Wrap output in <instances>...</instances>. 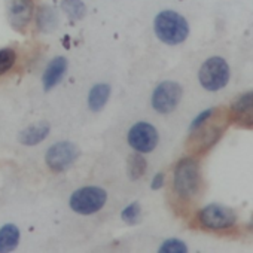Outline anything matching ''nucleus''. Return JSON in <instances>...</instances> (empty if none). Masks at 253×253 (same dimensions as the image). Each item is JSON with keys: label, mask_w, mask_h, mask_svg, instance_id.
Returning <instances> with one entry per match:
<instances>
[{"label": "nucleus", "mask_w": 253, "mask_h": 253, "mask_svg": "<svg viewBox=\"0 0 253 253\" xmlns=\"http://www.w3.org/2000/svg\"><path fill=\"white\" fill-rule=\"evenodd\" d=\"M57 23H58L57 12L51 6H42L38 9L36 24L43 33H51L57 27Z\"/></svg>", "instance_id": "2eb2a0df"}, {"label": "nucleus", "mask_w": 253, "mask_h": 253, "mask_svg": "<svg viewBox=\"0 0 253 253\" xmlns=\"http://www.w3.org/2000/svg\"><path fill=\"white\" fill-rule=\"evenodd\" d=\"M192 133H197L192 137V140L197 143L195 149H200V151H204V149L210 148L213 143L217 142V139L220 136V130L219 128H214V126H210V128H209V126L204 125V124L200 126V128L192 131Z\"/></svg>", "instance_id": "ddd939ff"}, {"label": "nucleus", "mask_w": 253, "mask_h": 253, "mask_svg": "<svg viewBox=\"0 0 253 253\" xmlns=\"http://www.w3.org/2000/svg\"><path fill=\"white\" fill-rule=\"evenodd\" d=\"M51 131V125L45 121L32 124L18 134V142L24 146H36L42 143Z\"/></svg>", "instance_id": "9b49d317"}, {"label": "nucleus", "mask_w": 253, "mask_h": 253, "mask_svg": "<svg viewBox=\"0 0 253 253\" xmlns=\"http://www.w3.org/2000/svg\"><path fill=\"white\" fill-rule=\"evenodd\" d=\"M154 30L157 38L167 45H179L189 36V24L174 11H163L155 17Z\"/></svg>", "instance_id": "f257e3e1"}, {"label": "nucleus", "mask_w": 253, "mask_h": 253, "mask_svg": "<svg viewBox=\"0 0 253 253\" xmlns=\"http://www.w3.org/2000/svg\"><path fill=\"white\" fill-rule=\"evenodd\" d=\"M140 216H142V207H140V204L137 201L128 204V206H126L122 210V213H121L122 220L126 222V223H130V225L131 223H137L139 219H140Z\"/></svg>", "instance_id": "aec40b11"}, {"label": "nucleus", "mask_w": 253, "mask_h": 253, "mask_svg": "<svg viewBox=\"0 0 253 253\" xmlns=\"http://www.w3.org/2000/svg\"><path fill=\"white\" fill-rule=\"evenodd\" d=\"M214 113V109H207V110H204V112H201L194 121H192V124H191V133L192 131H195L197 128H200V126L203 125V124H206L210 118H211V115Z\"/></svg>", "instance_id": "5701e85b"}, {"label": "nucleus", "mask_w": 253, "mask_h": 253, "mask_svg": "<svg viewBox=\"0 0 253 253\" xmlns=\"http://www.w3.org/2000/svg\"><path fill=\"white\" fill-rule=\"evenodd\" d=\"M21 232L17 225L6 223L0 228V253H8L17 249Z\"/></svg>", "instance_id": "f8f14e48"}, {"label": "nucleus", "mask_w": 253, "mask_h": 253, "mask_svg": "<svg viewBox=\"0 0 253 253\" xmlns=\"http://www.w3.org/2000/svg\"><path fill=\"white\" fill-rule=\"evenodd\" d=\"M201 185L200 164L194 158H183L177 163L173 174V186L180 198H192Z\"/></svg>", "instance_id": "f03ea898"}, {"label": "nucleus", "mask_w": 253, "mask_h": 253, "mask_svg": "<svg viewBox=\"0 0 253 253\" xmlns=\"http://www.w3.org/2000/svg\"><path fill=\"white\" fill-rule=\"evenodd\" d=\"M107 201V192L100 186H84L76 189L69 200L70 209L78 214H94L100 211Z\"/></svg>", "instance_id": "7ed1b4c3"}, {"label": "nucleus", "mask_w": 253, "mask_h": 253, "mask_svg": "<svg viewBox=\"0 0 253 253\" xmlns=\"http://www.w3.org/2000/svg\"><path fill=\"white\" fill-rule=\"evenodd\" d=\"M163 185H164V173H158V174H155V176H154V179H152L151 188H152L154 191H157V189L163 188Z\"/></svg>", "instance_id": "b1692460"}, {"label": "nucleus", "mask_w": 253, "mask_h": 253, "mask_svg": "<svg viewBox=\"0 0 253 253\" xmlns=\"http://www.w3.org/2000/svg\"><path fill=\"white\" fill-rule=\"evenodd\" d=\"M250 226H252V228H253V219H252V220H250Z\"/></svg>", "instance_id": "393cba45"}, {"label": "nucleus", "mask_w": 253, "mask_h": 253, "mask_svg": "<svg viewBox=\"0 0 253 253\" xmlns=\"http://www.w3.org/2000/svg\"><path fill=\"white\" fill-rule=\"evenodd\" d=\"M161 253H186L188 246L179 238H169L160 246Z\"/></svg>", "instance_id": "412c9836"}, {"label": "nucleus", "mask_w": 253, "mask_h": 253, "mask_svg": "<svg viewBox=\"0 0 253 253\" xmlns=\"http://www.w3.org/2000/svg\"><path fill=\"white\" fill-rule=\"evenodd\" d=\"M198 220L207 229L220 231V229H228V228L234 226L237 216L229 207L214 203V204H209L200 210Z\"/></svg>", "instance_id": "0eeeda50"}, {"label": "nucleus", "mask_w": 253, "mask_h": 253, "mask_svg": "<svg viewBox=\"0 0 253 253\" xmlns=\"http://www.w3.org/2000/svg\"><path fill=\"white\" fill-rule=\"evenodd\" d=\"M17 63V52L12 48L0 49V76L8 73Z\"/></svg>", "instance_id": "a211bd4d"}, {"label": "nucleus", "mask_w": 253, "mask_h": 253, "mask_svg": "<svg viewBox=\"0 0 253 253\" xmlns=\"http://www.w3.org/2000/svg\"><path fill=\"white\" fill-rule=\"evenodd\" d=\"M146 169H148V163L140 152L131 154L128 157V161H126V171H128V177L131 180H139L146 173Z\"/></svg>", "instance_id": "dca6fc26"}, {"label": "nucleus", "mask_w": 253, "mask_h": 253, "mask_svg": "<svg viewBox=\"0 0 253 253\" xmlns=\"http://www.w3.org/2000/svg\"><path fill=\"white\" fill-rule=\"evenodd\" d=\"M183 89L174 81H164L161 82L152 92V107L161 115L171 113L182 100Z\"/></svg>", "instance_id": "39448f33"}, {"label": "nucleus", "mask_w": 253, "mask_h": 253, "mask_svg": "<svg viewBox=\"0 0 253 253\" xmlns=\"http://www.w3.org/2000/svg\"><path fill=\"white\" fill-rule=\"evenodd\" d=\"M78 158H79V148L75 143L64 140V142L54 143L46 151L45 163L52 171L61 173L69 170Z\"/></svg>", "instance_id": "423d86ee"}, {"label": "nucleus", "mask_w": 253, "mask_h": 253, "mask_svg": "<svg viewBox=\"0 0 253 253\" xmlns=\"http://www.w3.org/2000/svg\"><path fill=\"white\" fill-rule=\"evenodd\" d=\"M232 122L243 128H253V107L232 112Z\"/></svg>", "instance_id": "6ab92c4d"}, {"label": "nucleus", "mask_w": 253, "mask_h": 253, "mask_svg": "<svg viewBox=\"0 0 253 253\" xmlns=\"http://www.w3.org/2000/svg\"><path fill=\"white\" fill-rule=\"evenodd\" d=\"M5 6L11 27L20 33H24L35 14L33 0H5Z\"/></svg>", "instance_id": "1a4fd4ad"}, {"label": "nucleus", "mask_w": 253, "mask_h": 253, "mask_svg": "<svg viewBox=\"0 0 253 253\" xmlns=\"http://www.w3.org/2000/svg\"><path fill=\"white\" fill-rule=\"evenodd\" d=\"M247 107H253V91L243 94L241 97H238V98L231 104V110H232V112H235V110H243V109H247Z\"/></svg>", "instance_id": "4be33fe9"}, {"label": "nucleus", "mask_w": 253, "mask_h": 253, "mask_svg": "<svg viewBox=\"0 0 253 253\" xmlns=\"http://www.w3.org/2000/svg\"><path fill=\"white\" fill-rule=\"evenodd\" d=\"M198 81L207 91H219L229 81V66L222 57H210L198 72Z\"/></svg>", "instance_id": "20e7f679"}, {"label": "nucleus", "mask_w": 253, "mask_h": 253, "mask_svg": "<svg viewBox=\"0 0 253 253\" xmlns=\"http://www.w3.org/2000/svg\"><path fill=\"white\" fill-rule=\"evenodd\" d=\"M110 97V86L107 84H97L88 94V107L92 112H100Z\"/></svg>", "instance_id": "4468645a"}, {"label": "nucleus", "mask_w": 253, "mask_h": 253, "mask_svg": "<svg viewBox=\"0 0 253 253\" xmlns=\"http://www.w3.org/2000/svg\"><path fill=\"white\" fill-rule=\"evenodd\" d=\"M61 9L72 21H79L85 17L86 8L82 0H61Z\"/></svg>", "instance_id": "f3484780"}, {"label": "nucleus", "mask_w": 253, "mask_h": 253, "mask_svg": "<svg viewBox=\"0 0 253 253\" xmlns=\"http://www.w3.org/2000/svg\"><path fill=\"white\" fill-rule=\"evenodd\" d=\"M67 67H69V63L66 60V57H55L52 58L43 75H42V84H43V89L45 91H51L52 88H55L64 78L66 72H67Z\"/></svg>", "instance_id": "9d476101"}, {"label": "nucleus", "mask_w": 253, "mask_h": 253, "mask_svg": "<svg viewBox=\"0 0 253 253\" xmlns=\"http://www.w3.org/2000/svg\"><path fill=\"white\" fill-rule=\"evenodd\" d=\"M126 140H128V145L133 148V151L140 154H149L157 148L160 136L152 124L142 121L131 126Z\"/></svg>", "instance_id": "6e6552de"}]
</instances>
